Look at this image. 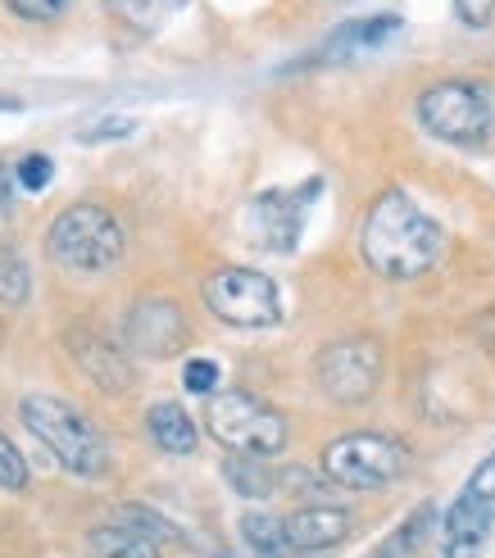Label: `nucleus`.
<instances>
[{
    "label": "nucleus",
    "mask_w": 495,
    "mask_h": 558,
    "mask_svg": "<svg viewBox=\"0 0 495 558\" xmlns=\"http://www.w3.org/2000/svg\"><path fill=\"white\" fill-rule=\"evenodd\" d=\"M318 191H323L318 178H310L295 191H259L241 214L251 241L259 250H273V255H291V250L300 245V228H305V214H310Z\"/></svg>",
    "instance_id": "nucleus-10"
},
{
    "label": "nucleus",
    "mask_w": 495,
    "mask_h": 558,
    "mask_svg": "<svg viewBox=\"0 0 495 558\" xmlns=\"http://www.w3.org/2000/svg\"><path fill=\"white\" fill-rule=\"evenodd\" d=\"M182 386L191 390V396H214V386H218V364H214V359H186Z\"/></svg>",
    "instance_id": "nucleus-25"
},
{
    "label": "nucleus",
    "mask_w": 495,
    "mask_h": 558,
    "mask_svg": "<svg viewBox=\"0 0 495 558\" xmlns=\"http://www.w3.org/2000/svg\"><path fill=\"white\" fill-rule=\"evenodd\" d=\"M350 513L333 509V505H310V509H295L287 518V541L300 554H314V549H333L350 536Z\"/></svg>",
    "instance_id": "nucleus-13"
},
{
    "label": "nucleus",
    "mask_w": 495,
    "mask_h": 558,
    "mask_svg": "<svg viewBox=\"0 0 495 558\" xmlns=\"http://www.w3.org/2000/svg\"><path fill=\"white\" fill-rule=\"evenodd\" d=\"M419 123L427 136L450 146H482L491 136V96L478 82H436L419 96Z\"/></svg>",
    "instance_id": "nucleus-6"
},
{
    "label": "nucleus",
    "mask_w": 495,
    "mask_h": 558,
    "mask_svg": "<svg viewBox=\"0 0 495 558\" xmlns=\"http://www.w3.org/2000/svg\"><path fill=\"white\" fill-rule=\"evenodd\" d=\"M132 132H136V119H128V114H109V119H96L92 128H77V142L96 146V142H119V136H132Z\"/></svg>",
    "instance_id": "nucleus-22"
},
{
    "label": "nucleus",
    "mask_w": 495,
    "mask_h": 558,
    "mask_svg": "<svg viewBox=\"0 0 495 558\" xmlns=\"http://www.w3.org/2000/svg\"><path fill=\"white\" fill-rule=\"evenodd\" d=\"M0 486H5V490H23L27 486V463H23V454L10 445L5 432H0Z\"/></svg>",
    "instance_id": "nucleus-24"
},
{
    "label": "nucleus",
    "mask_w": 495,
    "mask_h": 558,
    "mask_svg": "<svg viewBox=\"0 0 495 558\" xmlns=\"http://www.w3.org/2000/svg\"><path fill=\"white\" fill-rule=\"evenodd\" d=\"M123 345L150 359H169L186 345V318L173 300H142L132 304V314L123 323Z\"/></svg>",
    "instance_id": "nucleus-11"
},
{
    "label": "nucleus",
    "mask_w": 495,
    "mask_h": 558,
    "mask_svg": "<svg viewBox=\"0 0 495 558\" xmlns=\"http://www.w3.org/2000/svg\"><path fill=\"white\" fill-rule=\"evenodd\" d=\"M50 259L69 272H105L123 255V228L119 218L100 205H64L50 218Z\"/></svg>",
    "instance_id": "nucleus-3"
},
{
    "label": "nucleus",
    "mask_w": 495,
    "mask_h": 558,
    "mask_svg": "<svg viewBox=\"0 0 495 558\" xmlns=\"http://www.w3.org/2000/svg\"><path fill=\"white\" fill-rule=\"evenodd\" d=\"M241 541L255 558H287L291 541H287V518H273V513H241Z\"/></svg>",
    "instance_id": "nucleus-17"
},
{
    "label": "nucleus",
    "mask_w": 495,
    "mask_h": 558,
    "mask_svg": "<svg viewBox=\"0 0 495 558\" xmlns=\"http://www.w3.org/2000/svg\"><path fill=\"white\" fill-rule=\"evenodd\" d=\"M323 472L346 490H377L409 472V450L387 432H350L323 450Z\"/></svg>",
    "instance_id": "nucleus-5"
},
{
    "label": "nucleus",
    "mask_w": 495,
    "mask_h": 558,
    "mask_svg": "<svg viewBox=\"0 0 495 558\" xmlns=\"http://www.w3.org/2000/svg\"><path fill=\"white\" fill-rule=\"evenodd\" d=\"M5 5L19 14V19H33V23H50L69 10V0H5Z\"/></svg>",
    "instance_id": "nucleus-26"
},
{
    "label": "nucleus",
    "mask_w": 495,
    "mask_h": 558,
    "mask_svg": "<svg viewBox=\"0 0 495 558\" xmlns=\"http://www.w3.org/2000/svg\"><path fill=\"white\" fill-rule=\"evenodd\" d=\"M432 518H436V505H419L387 541L373 549V558H409V554H419V545H423L427 532H432Z\"/></svg>",
    "instance_id": "nucleus-18"
},
{
    "label": "nucleus",
    "mask_w": 495,
    "mask_h": 558,
    "mask_svg": "<svg viewBox=\"0 0 495 558\" xmlns=\"http://www.w3.org/2000/svg\"><path fill=\"white\" fill-rule=\"evenodd\" d=\"M69 354L77 359L82 373H87L96 386H105V390H128L132 386V368H128V359L119 354V345L92 337V331H73Z\"/></svg>",
    "instance_id": "nucleus-14"
},
{
    "label": "nucleus",
    "mask_w": 495,
    "mask_h": 558,
    "mask_svg": "<svg viewBox=\"0 0 495 558\" xmlns=\"http://www.w3.org/2000/svg\"><path fill=\"white\" fill-rule=\"evenodd\" d=\"M27 291H33V277H27V264L19 259V250L0 245V304H10V310H19V304H27Z\"/></svg>",
    "instance_id": "nucleus-21"
},
{
    "label": "nucleus",
    "mask_w": 495,
    "mask_h": 558,
    "mask_svg": "<svg viewBox=\"0 0 495 558\" xmlns=\"http://www.w3.org/2000/svg\"><path fill=\"white\" fill-rule=\"evenodd\" d=\"M495 522V505L491 499H478L469 490H459V499L446 509L442 518V554L446 558H478Z\"/></svg>",
    "instance_id": "nucleus-12"
},
{
    "label": "nucleus",
    "mask_w": 495,
    "mask_h": 558,
    "mask_svg": "<svg viewBox=\"0 0 495 558\" xmlns=\"http://www.w3.org/2000/svg\"><path fill=\"white\" fill-rule=\"evenodd\" d=\"M455 14L469 27H486L495 14V0H455Z\"/></svg>",
    "instance_id": "nucleus-28"
},
{
    "label": "nucleus",
    "mask_w": 495,
    "mask_h": 558,
    "mask_svg": "<svg viewBox=\"0 0 495 558\" xmlns=\"http://www.w3.org/2000/svg\"><path fill=\"white\" fill-rule=\"evenodd\" d=\"M0 109H19V105L14 100H0Z\"/></svg>",
    "instance_id": "nucleus-30"
},
{
    "label": "nucleus",
    "mask_w": 495,
    "mask_h": 558,
    "mask_svg": "<svg viewBox=\"0 0 495 558\" xmlns=\"http://www.w3.org/2000/svg\"><path fill=\"white\" fill-rule=\"evenodd\" d=\"M50 178H55L50 155H23V159H19V169H14V182H19L23 191H46Z\"/></svg>",
    "instance_id": "nucleus-23"
},
{
    "label": "nucleus",
    "mask_w": 495,
    "mask_h": 558,
    "mask_svg": "<svg viewBox=\"0 0 495 558\" xmlns=\"http://www.w3.org/2000/svg\"><path fill=\"white\" fill-rule=\"evenodd\" d=\"M360 255L377 277H387V282L423 277L436 264V255H442V222H436L414 195L382 191L364 214Z\"/></svg>",
    "instance_id": "nucleus-1"
},
{
    "label": "nucleus",
    "mask_w": 495,
    "mask_h": 558,
    "mask_svg": "<svg viewBox=\"0 0 495 558\" xmlns=\"http://www.w3.org/2000/svg\"><path fill=\"white\" fill-rule=\"evenodd\" d=\"M14 186H19L14 173H5V163H0V205H10V201H14Z\"/></svg>",
    "instance_id": "nucleus-29"
},
{
    "label": "nucleus",
    "mask_w": 495,
    "mask_h": 558,
    "mask_svg": "<svg viewBox=\"0 0 495 558\" xmlns=\"http://www.w3.org/2000/svg\"><path fill=\"white\" fill-rule=\"evenodd\" d=\"M173 541H182V532L164 513L146 505H123L92 526L87 549L92 558H159V549Z\"/></svg>",
    "instance_id": "nucleus-8"
},
{
    "label": "nucleus",
    "mask_w": 495,
    "mask_h": 558,
    "mask_svg": "<svg viewBox=\"0 0 495 558\" xmlns=\"http://www.w3.org/2000/svg\"><path fill=\"white\" fill-rule=\"evenodd\" d=\"M400 33V14H369V19H350L341 23L333 37H327L318 50L323 60H346V54H360V50H377L387 46Z\"/></svg>",
    "instance_id": "nucleus-15"
},
{
    "label": "nucleus",
    "mask_w": 495,
    "mask_h": 558,
    "mask_svg": "<svg viewBox=\"0 0 495 558\" xmlns=\"http://www.w3.org/2000/svg\"><path fill=\"white\" fill-rule=\"evenodd\" d=\"M218 558H232V554H218Z\"/></svg>",
    "instance_id": "nucleus-31"
},
{
    "label": "nucleus",
    "mask_w": 495,
    "mask_h": 558,
    "mask_svg": "<svg viewBox=\"0 0 495 558\" xmlns=\"http://www.w3.org/2000/svg\"><path fill=\"white\" fill-rule=\"evenodd\" d=\"M469 495H478V499H491L495 505V450L473 468V477H469V486H463Z\"/></svg>",
    "instance_id": "nucleus-27"
},
{
    "label": "nucleus",
    "mask_w": 495,
    "mask_h": 558,
    "mask_svg": "<svg viewBox=\"0 0 495 558\" xmlns=\"http://www.w3.org/2000/svg\"><path fill=\"white\" fill-rule=\"evenodd\" d=\"M205 427L218 445H228L245 459H273L287 445V417L273 404L245 396V390L214 396L205 409Z\"/></svg>",
    "instance_id": "nucleus-4"
},
{
    "label": "nucleus",
    "mask_w": 495,
    "mask_h": 558,
    "mask_svg": "<svg viewBox=\"0 0 495 558\" xmlns=\"http://www.w3.org/2000/svg\"><path fill=\"white\" fill-rule=\"evenodd\" d=\"M186 0H109V10H114L123 23L142 27V33H155L159 23H169Z\"/></svg>",
    "instance_id": "nucleus-19"
},
{
    "label": "nucleus",
    "mask_w": 495,
    "mask_h": 558,
    "mask_svg": "<svg viewBox=\"0 0 495 558\" xmlns=\"http://www.w3.org/2000/svg\"><path fill=\"white\" fill-rule=\"evenodd\" d=\"M205 304L218 323L228 327H245V331H259L273 327L282 318V295L278 282L259 268H218L205 277Z\"/></svg>",
    "instance_id": "nucleus-7"
},
{
    "label": "nucleus",
    "mask_w": 495,
    "mask_h": 558,
    "mask_svg": "<svg viewBox=\"0 0 495 558\" xmlns=\"http://www.w3.org/2000/svg\"><path fill=\"white\" fill-rule=\"evenodd\" d=\"M224 477L232 482L237 495H251V499H259V495L273 490V472L264 468V459H245V454H237V459L224 463Z\"/></svg>",
    "instance_id": "nucleus-20"
},
{
    "label": "nucleus",
    "mask_w": 495,
    "mask_h": 558,
    "mask_svg": "<svg viewBox=\"0 0 495 558\" xmlns=\"http://www.w3.org/2000/svg\"><path fill=\"white\" fill-rule=\"evenodd\" d=\"M314 377H318V390H323L327 400H337V404H360V400L373 396L377 381H382V350H377V341H369V337L333 341V345L318 350Z\"/></svg>",
    "instance_id": "nucleus-9"
},
{
    "label": "nucleus",
    "mask_w": 495,
    "mask_h": 558,
    "mask_svg": "<svg viewBox=\"0 0 495 558\" xmlns=\"http://www.w3.org/2000/svg\"><path fill=\"white\" fill-rule=\"evenodd\" d=\"M19 417H23V427L55 454V463H64L69 472H77V477H100L109 468L105 436L92 427V417H82L73 404L55 400V396H23Z\"/></svg>",
    "instance_id": "nucleus-2"
},
{
    "label": "nucleus",
    "mask_w": 495,
    "mask_h": 558,
    "mask_svg": "<svg viewBox=\"0 0 495 558\" xmlns=\"http://www.w3.org/2000/svg\"><path fill=\"white\" fill-rule=\"evenodd\" d=\"M146 427H150V440L159 445L164 454H191V450H196V440H201L196 423H191V413L182 404H173V400L150 404L146 409Z\"/></svg>",
    "instance_id": "nucleus-16"
}]
</instances>
